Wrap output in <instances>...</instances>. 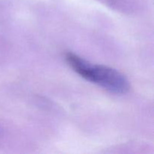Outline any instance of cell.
<instances>
[{"instance_id": "cell-1", "label": "cell", "mask_w": 154, "mask_h": 154, "mask_svg": "<svg viewBox=\"0 0 154 154\" xmlns=\"http://www.w3.org/2000/svg\"><path fill=\"white\" fill-rule=\"evenodd\" d=\"M69 66L84 79L98 84L111 93L124 94L129 89L126 77L112 68L89 63L73 53L66 56Z\"/></svg>"}]
</instances>
